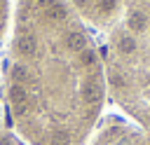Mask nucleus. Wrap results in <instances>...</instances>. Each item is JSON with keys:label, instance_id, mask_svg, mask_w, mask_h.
<instances>
[{"label": "nucleus", "instance_id": "obj_1", "mask_svg": "<svg viewBox=\"0 0 150 145\" xmlns=\"http://www.w3.org/2000/svg\"><path fill=\"white\" fill-rule=\"evenodd\" d=\"M7 101L35 145H75L103 101L101 49L66 0H19Z\"/></svg>", "mask_w": 150, "mask_h": 145}, {"label": "nucleus", "instance_id": "obj_2", "mask_svg": "<svg viewBox=\"0 0 150 145\" xmlns=\"http://www.w3.org/2000/svg\"><path fill=\"white\" fill-rule=\"evenodd\" d=\"M70 9L87 23V28L108 30L122 14L124 0H66Z\"/></svg>", "mask_w": 150, "mask_h": 145}, {"label": "nucleus", "instance_id": "obj_3", "mask_svg": "<svg viewBox=\"0 0 150 145\" xmlns=\"http://www.w3.org/2000/svg\"><path fill=\"white\" fill-rule=\"evenodd\" d=\"M9 26V0H0V40Z\"/></svg>", "mask_w": 150, "mask_h": 145}]
</instances>
